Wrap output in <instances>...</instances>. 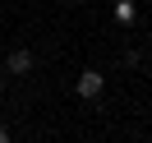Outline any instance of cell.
I'll list each match as a JSON object with an SVG mask.
<instances>
[{"mask_svg":"<svg viewBox=\"0 0 152 143\" xmlns=\"http://www.w3.org/2000/svg\"><path fill=\"white\" fill-rule=\"evenodd\" d=\"M74 88H78V97H102V88H106V78H102V69H83Z\"/></svg>","mask_w":152,"mask_h":143,"instance_id":"obj_1","label":"cell"},{"mask_svg":"<svg viewBox=\"0 0 152 143\" xmlns=\"http://www.w3.org/2000/svg\"><path fill=\"white\" fill-rule=\"evenodd\" d=\"M10 74H32V51H10Z\"/></svg>","mask_w":152,"mask_h":143,"instance_id":"obj_2","label":"cell"},{"mask_svg":"<svg viewBox=\"0 0 152 143\" xmlns=\"http://www.w3.org/2000/svg\"><path fill=\"white\" fill-rule=\"evenodd\" d=\"M115 19H120V23H134V19H138L134 0H115Z\"/></svg>","mask_w":152,"mask_h":143,"instance_id":"obj_3","label":"cell"},{"mask_svg":"<svg viewBox=\"0 0 152 143\" xmlns=\"http://www.w3.org/2000/svg\"><path fill=\"white\" fill-rule=\"evenodd\" d=\"M0 143H10V129H0Z\"/></svg>","mask_w":152,"mask_h":143,"instance_id":"obj_4","label":"cell"},{"mask_svg":"<svg viewBox=\"0 0 152 143\" xmlns=\"http://www.w3.org/2000/svg\"><path fill=\"white\" fill-rule=\"evenodd\" d=\"M0 92H5V78H0Z\"/></svg>","mask_w":152,"mask_h":143,"instance_id":"obj_5","label":"cell"}]
</instances>
